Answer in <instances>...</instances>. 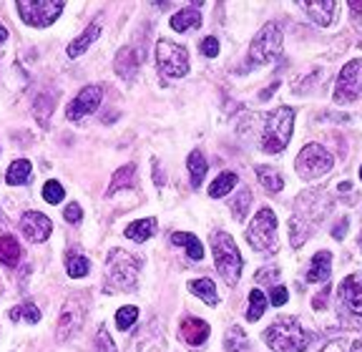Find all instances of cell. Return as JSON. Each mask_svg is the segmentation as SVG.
Masks as SVG:
<instances>
[{"label": "cell", "instance_id": "1", "mask_svg": "<svg viewBox=\"0 0 362 352\" xmlns=\"http://www.w3.org/2000/svg\"><path fill=\"white\" fill-rule=\"evenodd\" d=\"M264 342L274 352H305L312 342V335L305 332V327L294 317H284L264 329Z\"/></svg>", "mask_w": 362, "mask_h": 352}, {"label": "cell", "instance_id": "2", "mask_svg": "<svg viewBox=\"0 0 362 352\" xmlns=\"http://www.w3.org/2000/svg\"><path fill=\"white\" fill-rule=\"evenodd\" d=\"M294 129V108L279 106L277 111H272L264 121V134H262V148L267 153H279L287 148L289 139H292Z\"/></svg>", "mask_w": 362, "mask_h": 352}, {"label": "cell", "instance_id": "3", "mask_svg": "<svg viewBox=\"0 0 362 352\" xmlns=\"http://www.w3.org/2000/svg\"><path fill=\"white\" fill-rule=\"evenodd\" d=\"M211 247H214V262L219 274L224 277L226 284H237L242 277V254H239L237 245H234L232 234L214 232L211 234Z\"/></svg>", "mask_w": 362, "mask_h": 352}, {"label": "cell", "instance_id": "4", "mask_svg": "<svg viewBox=\"0 0 362 352\" xmlns=\"http://www.w3.org/2000/svg\"><path fill=\"white\" fill-rule=\"evenodd\" d=\"M247 242L255 247L257 252H267V254H274V252L279 250L277 216H274V211L267 209V206L257 211V216L247 227Z\"/></svg>", "mask_w": 362, "mask_h": 352}, {"label": "cell", "instance_id": "5", "mask_svg": "<svg viewBox=\"0 0 362 352\" xmlns=\"http://www.w3.org/2000/svg\"><path fill=\"white\" fill-rule=\"evenodd\" d=\"M139 272H141V264L136 257L126 254L121 250H113L108 254V282H111L113 290H134Z\"/></svg>", "mask_w": 362, "mask_h": 352}, {"label": "cell", "instance_id": "6", "mask_svg": "<svg viewBox=\"0 0 362 352\" xmlns=\"http://www.w3.org/2000/svg\"><path fill=\"white\" fill-rule=\"evenodd\" d=\"M156 63L161 76L166 78H181L189 74V53L184 46L169 38H161L156 43Z\"/></svg>", "mask_w": 362, "mask_h": 352}, {"label": "cell", "instance_id": "7", "mask_svg": "<svg viewBox=\"0 0 362 352\" xmlns=\"http://www.w3.org/2000/svg\"><path fill=\"white\" fill-rule=\"evenodd\" d=\"M279 51H282V28H279V23H267L249 46V63L264 66V63L274 61Z\"/></svg>", "mask_w": 362, "mask_h": 352}, {"label": "cell", "instance_id": "8", "mask_svg": "<svg viewBox=\"0 0 362 352\" xmlns=\"http://www.w3.org/2000/svg\"><path fill=\"white\" fill-rule=\"evenodd\" d=\"M86 310H88V297L86 295H71L66 300L61 310V317H58V329H56V340L58 342H66L76 335L81 329L86 319Z\"/></svg>", "mask_w": 362, "mask_h": 352}, {"label": "cell", "instance_id": "9", "mask_svg": "<svg viewBox=\"0 0 362 352\" xmlns=\"http://www.w3.org/2000/svg\"><path fill=\"white\" fill-rule=\"evenodd\" d=\"M18 13L33 28H45L63 13V3L61 0H21Z\"/></svg>", "mask_w": 362, "mask_h": 352}, {"label": "cell", "instance_id": "10", "mask_svg": "<svg viewBox=\"0 0 362 352\" xmlns=\"http://www.w3.org/2000/svg\"><path fill=\"white\" fill-rule=\"evenodd\" d=\"M332 169V153L320 143H307L297 153V174L302 179H317V176L327 174Z\"/></svg>", "mask_w": 362, "mask_h": 352}, {"label": "cell", "instance_id": "11", "mask_svg": "<svg viewBox=\"0 0 362 352\" xmlns=\"http://www.w3.org/2000/svg\"><path fill=\"white\" fill-rule=\"evenodd\" d=\"M360 93H362V61L355 58V61L345 63V69L339 71L337 88H334V101L350 103V101H355Z\"/></svg>", "mask_w": 362, "mask_h": 352}, {"label": "cell", "instance_id": "12", "mask_svg": "<svg viewBox=\"0 0 362 352\" xmlns=\"http://www.w3.org/2000/svg\"><path fill=\"white\" fill-rule=\"evenodd\" d=\"M101 101H103L101 86H96V83L86 86L83 91L71 101V106H68V121H81V119H86V116H90L101 106Z\"/></svg>", "mask_w": 362, "mask_h": 352}, {"label": "cell", "instance_id": "13", "mask_svg": "<svg viewBox=\"0 0 362 352\" xmlns=\"http://www.w3.org/2000/svg\"><path fill=\"white\" fill-rule=\"evenodd\" d=\"M339 300L352 315L362 317V272H355L339 284Z\"/></svg>", "mask_w": 362, "mask_h": 352}, {"label": "cell", "instance_id": "14", "mask_svg": "<svg viewBox=\"0 0 362 352\" xmlns=\"http://www.w3.org/2000/svg\"><path fill=\"white\" fill-rule=\"evenodd\" d=\"M21 229L30 242H45V239L51 237L53 227H51V219L43 216L40 211H25L21 216Z\"/></svg>", "mask_w": 362, "mask_h": 352}, {"label": "cell", "instance_id": "15", "mask_svg": "<svg viewBox=\"0 0 362 352\" xmlns=\"http://www.w3.org/2000/svg\"><path fill=\"white\" fill-rule=\"evenodd\" d=\"M300 6L312 18V23L322 25V28L332 25L334 16H337V3L334 0H310V3H300Z\"/></svg>", "mask_w": 362, "mask_h": 352}, {"label": "cell", "instance_id": "16", "mask_svg": "<svg viewBox=\"0 0 362 352\" xmlns=\"http://www.w3.org/2000/svg\"><path fill=\"white\" fill-rule=\"evenodd\" d=\"M209 332H211L209 322H204V319H199V317H187L181 322V329H179L181 340L192 347H202L204 342L209 340Z\"/></svg>", "mask_w": 362, "mask_h": 352}, {"label": "cell", "instance_id": "17", "mask_svg": "<svg viewBox=\"0 0 362 352\" xmlns=\"http://www.w3.org/2000/svg\"><path fill=\"white\" fill-rule=\"evenodd\" d=\"M329 274H332V254L329 252H317L315 257H312V267L310 272H307V282H322L327 284L329 282Z\"/></svg>", "mask_w": 362, "mask_h": 352}, {"label": "cell", "instance_id": "18", "mask_svg": "<svg viewBox=\"0 0 362 352\" xmlns=\"http://www.w3.org/2000/svg\"><path fill=\"white\" fill-rule=\"evenodd\" d=\"M199 8H202V3H194V6L179 11L174 18H171V28H174L176 33H187V30H194L199 23H202V13H199Z\"/></svg>", "mask_w": 362, "mask_h": 352}, {"label": "cell", "instance_id": "19", "mask_svg": "<svg viewBox=\"0 0 362 352\" xmlns=\"http://www.w3.org/2000/svg\"><path fill=\"white\" fill-rule=\"evenodd\" d=\"M136 71H139V56H136V51L131 46L121 48V51L116 53V74L124 81H134Z\"/></svg>", "mask_w": 362, "mask_h": 352}, {"label": "cell", "instance_id": "20", "mask_svg": "<svg viewBox=\"0 0 362 352\" xmlns=\"http://www.w3.org/2000/svg\"><path fill=\"white\" fill-rule=\"evenodd\" d=\"M98 33H101V20H98V18H96V20H93V23H90L88 28H86L83 33H81L78 38H76L74 43L68 46V51H66V53H68V56H71V58H78L81 53L88 51V46H90V43H93V40L98 38Z\"/></svg>", "mask_w": 362, "mask_h": 352}, {"label": "cell", "instance_id": "21", "mask_svg": "<svg viewBox=\"0 0 362 352\" xmlns=\"http://www.w3.org/2000/svg\"><path fill=\"white\" fill-rule=\"evenodd\" d=\"M18 262H21V245H18V239L11 237V234H3L0 237V264L16 267Z\"/></svg>", "mask_w": 362, "mask_h": 352}, {"label": "cell", "instance_id": "22", "mask_svg": "<svg viewBox=\"0 0 362 352\" xmlns=\"http://www.w3.org/2000/svg\"><path fill=\"white\" fill-rule=\"evenodd\" d=\"M153 234H156V219H151V216L148 219H139V222L126 227V237L134 239V242H146Z\"/></svg>", "mask_w": 362, "mask_h": 352}, {"label": "cell", "instance_id": "23", "mask_svg": "<svg viewBox=\"0 0 362 352\" xmlns=\"http://www.w3.org/2000/svg\"><path fill=\"white\" fill-rule=\"evenodd\" d=\"M134 182H136V164H124L121 169H116V174H113L108 194H116L119 189H131Z\"/></svg>", "mask_w": 362, "mask_h": 352}, {"label": "cell", "instance_id": "24", "mask_svg": "<svg viewBox=\"0 0 362 352\" xmlns=\"http://www.w3.org/2000/svg\"><path fill=\"white\" fill-rule=\"evenodd\" d=\"M171 242H174V245H179V247H184V250H187V254L192 257L194 262L204 259V247H202V242H199V239L194 237V234L176 232L174 237H171Z\"/></svg>", "mask_w": 362, "mask_h": 352}, {"label": "cell", "instance_id": "25", "mask_svg": "<svg viewBox=\"0 0 362 352\" xmlns=\"http://www.w3.org/2000/svg\"><path fill=\"white\" fill-rule=\"evenodd\" d=\"M30 174H33V166H30L28 159H18L11 164V169H8L6 174V182L13 184V187H18V184H25L30 179Z\"/></svg>", "mask_w": 362, "mask_h": 352}, {"label": "cell", "instance_id": "26", "mask_svg": "<svg viewBox=\"0 0 362 352\" xmlns=\"http://www.w3.org/2000/svg\"><path fill=\"white\" fill-rule=\"evenodd\" d=\"M189 290H192L199 300L206 302V305H216V302H219V297H216V287H214L211 279H192V282H189Z\"/></svg>", "mask_w": 362, "mask_h": 352}, {"label": "cell", "instance_id": "27", "mask_svg": "<svg viewBox=\"0 0 362 352\" xmlns=\"http://www.w3.org/2000/svg\"><path fill=\"white\" fill-rule=\"evenodd\" d=\"M187 166H189V174H192V187L199 189L204 182V174H206V159H204V153L192 151L187 159Z\"/></svg>", "mask_w": 362, "mask_h": 352}, {"label": "cell", "instance_id": "28", "mask_svg": "<svg viewBox=\"0 0 362 352\" xmlns=\"http://www.w3.org/2000/svg\"><path fill=\"white\" fill-rule=\"evenodd\" d=\"M257 176H259L262 187H264L267 192H272V194L282 192L284 179H282V174H279L277 169H272V166H259V169H257Z\"/></svg>", "mask_w": 362, "mask_h": 352}, {"label": "cell", "instance_id": "29", "mask_svg": "<svg viewBox=\"0 0 362 352\" xmlns=\"http://www.w3.org/2000/svg\"><path fill=\"white\" fill-rule=\"evenodd\" d=\"M234 184H237V174H232V171H226V174H219L214 179V184L209 187V196H214V199H221L224 194L232 192Z\"/></svg>", "mask_w": 362, "mask_h": 352}, {"label": "cell", "instance_id": "30", "mask_svg": "<svg viewBox=\"0 0 362 352\" xmlns=\"http://www.w3.org/2000/svg\"><path fill=\"white\" fill-rule=\"evenodd\" d=\"M224 350L226 352H244L247 350V335H244V329L239 324H232L229 332H226V340H224Z\"/></svg>", "mask_w": 362, "mask_h": 352}, {"label": "cell", "instance_id": "31", "mask_svg": "<svg viewBox=\"0 0 362 352\" xmlns=\"http://www.w3.org/2000/svg\"><path fill=\"white\" fill-rule=\"evenodd\" d=\"M11 319H23V322L35 324L40 319L38 305H33V302H23V305L13 307V310H11Z\"/></svg>", "mask_w": 362, "mask_h": 352}, {"label": "cell", "instance_id": "32", "mask_svg": "<svg viewBox=\"0 0 362 352\" xmlns=\"http://www.w3.org/2000/svg\"><path fill=\"white\" fill-rule=\"evenodd\" d=\"M267 310V297L262 295L259 290H252L249 292V312H247V319L249 322H257V319L264 315Z\"/></svg>", "mask_w": 362, "mask_h": 352}, {"label": "cell", "instance_id": "33", "mask_svg": "<svg viewBox=\"0 0 362 352\" xmlns=\"http://www.w3.org/2000/svg\"><path fill=\"white\" fill-rule=\"evenodd\" d=\"M249 204H252V192H249V189H242L232 201V214L237 222H244V216H247V211H249Z\"/></svg>", "mask_w": 362, "mask_h": 352}, {"label": "cell", "instance_id": "34", "mask_svg": "<svg viewBox=\"0 0 362 352\" xmlns=\"http://www.w3.org/2000/svg\"><path fill=\"white\" fill-rule=\"evenodd\" d=\"M88 269H90V264H88V259H86V257H78V254L68 257V264H66L68 277H74V279L86 277V274H88Z\"/></svg>", "mask_w": 362, "mask_h": 352}, {"label": "cell", "instance_id": "35", "mask_svg": "<svg viewBox=\"0 0 362 352\" xmlns=\"http://www.w3.org/2000/svg\"><path fill=\"white\" fill-rule=\"evenodd\" d=\"M136 317H139V310H136L134 305H126L116 312V324H119V329H131L136 322Z\"/></svg>", "mask_w": 362, "mask_h": 352}, {"label": "cell", "instance_id": "36", "mask_svg": "<svg viewBox=\"0 0 362 352\" xmlns=\"http://www.w3.org/2000/svg\"><path fill=\"white\" fill-rule=\"evenodd\" d=\"M63 184H58V182H45L43 184V199L48 201V204H61L63 201Z\"/></svg>", "mask_w": 362, "mask_h": 352}, {"label": "cell", "instance_id": "37", "mask_svg": "<svg viewBox=\"0 0 362 352\" xmlns=\"http://www.w3.org/2000/svg\"><path fill=\"white\" fill-rule=\"evenodd\" d=\"M96 352H116V347H113L111 335H108L106 327H101L96 332Z\"/></svg>", "mask_w": 362, "mask_h": 352}, {"label": "cell", "instance_id": "38", "mask_svg": "<svg viewBox=\"0 0 362 352\" xmlns=\"http://www.w3.org/2000/svg\"><path fill=\"white\" fill-rule=\"evenodd\" d=\"M199 51H202V56H206V58H216L219 56V40H216L214 35L204 38L202 46H199Z\"/></svg>", "mask_w": 362, "mask_h": 352}, {"label": "cell", "instance_id": "39", "mask_svg": "<svg viewBox=\"0 0 362 352\" xmlns=\"http://www.w3.org/2000/svg\"><path fill=\"white\" fill-rule=\"evenodd\" d=\"M287 300H289L287 287H282V284H274V290H272V305H274V307H282Z\"/></svg>", "mask_w": 362, "mask_h": 352}, {"label": "cell", "instance_id": "40", "mask_svg": "<svg viewBox=\"0 0 362 352\" xmlns=\"http://www.w3.org/2000/svg\"><path fill=\"white\" fill-rule=\"evenodd\" d=\"M63 216H66V222L76 224V222L83 219V209H81V204H68L66 211H63Z\"/></svg>", "mask_w": 362, "mask_h": 352}, {"label": "cell", "instance_id": "41", "mask_svg": "<svg viewBox=\"0 0 362 352\" xmlns=\"http://www.w3.org/2000/svg\"><path fill=\"white\" fill-rule=\"evenodd\" d=\"M327 295H329V284H325V290L320 292V295L312 300V305H315V310H322L325 307V302H327Z\"/></svg>", "mask_w": 362, "mask_h": 352}, {"label": "cell", "instance_id": "42", "mask_svg": "<svg viewBox=\"0 0 362 352\" xmlns=\"http://www.w3.org/2000/svg\"><path fill=\"white\" fill-rule=\"evenodd\" d=\"M334 239H342V237H345V234H347V219H345V222H339L337 224V227H334Z\"/></svg>", "mask_w": 362, "mask_h": 352}, {"label": "cell", "instance_id": "43", "mask_svg": "<svg viewBox=\"0 0 362 352\" xmlns=\"http://www.w3.org/2000/svg\"><path fill=\"white\" fill-rule=\"evenodd\" d=\"M277 277H279L277 269H272V272H259V274H257V279H259V282H267V279H277Z\"/></svg>", "mask_w": 362, "mask_h": 352}, {"label": "cell", "instance_id": "44", "mask_svg": "<svg viewBox=\"0 0 362 352\" xmlns=\"http://www.w3.org/2000/svg\"><path fill=\"white\" fill-rule=\"evenodd\" d=\"M153 179H156V187H164V176H161V169H158V161H153Z\"/></svg>", "mask_w": 362, "mask_h": 352}, {"label": "cell", "instance_id": "45", "mask_svg": "<svg viewBox=\"0 0 362 352\" xmlns=\"http://www.w3.org/2000/svg\"><path fill=\"white\" fill-rule=\"evenodd\" d=\"M345 352H362V340H355V342H347V350Z\"/></svg>", "mask_w": 362, "mask_h": 352}, {"label": "cell", "instance_id": "46", "mask_svg": "<svg viewBox=\"0 0 362 352\" xmlns=\"http://www.w3.org/2000/svg\"><path fill=\"white\" fill-rule=\"evenodd\" d=\"M277 86H279V83H272V86H269V88H267V91H262V93H259V98H269V96H272V93L277 91Z\"/></svg>", "mask_w": 362, "mask_h": 352}, {"label": "cell", "instance_id": "47", "mask_svg": "<svg viewBox=\"0 0 362 352\" xmlns=\"http://www.w3.org/2000/svg\"><path fill=\"white\" fill-rule=\"evenodd\" d=\"M6 40H8V30L0 25V43H6Z\"/></svg>", "mask_w": 362, "mask_h": 352}, {"label": "cell", "instance_id": "48", "mask_svg": "<svg viewBox=\"0 0 362 352\" xmlns=\"http://www.w3.org/2000/svg\"><path fill=\"white\" fill-rule=\"evenodd\" d=\"M0 295H3V282H0Z\"/></svg>", "mask_w": 362, "mask_h": 352}, {"label": "cell", "instance_id": "49", "mask_svg": "<svg viewBox=\"0 0 362 352\" xmlns=\"http://www.w3.org/2000/svg\"><path fill=\"white\" fill-rule=\"evenodd\" d=\"M360 179H362V166H360Z\"/></svg>", "mask_w": 362, "mask_h": 352}]
</instances>
